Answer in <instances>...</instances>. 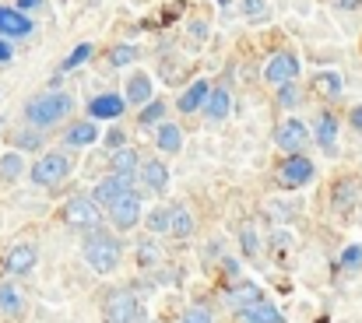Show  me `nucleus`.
I'll list each match as a JSON object with an SVG mask.
<instances>
[{
  "mask_svg": "<svg viewBox=\"0 0 362 323\" xmlns=\"http://www.w3.org/2000/svg\"><path fill=\"white\" fill-rule=\"evenodd\" d=\"M310 180H313V162L303 158V155H292L278 165V187H285V190H299Z\"/></svg>",
  "mask_w": 362,
  "mask_h": 323,
  "instance_id": "obj_6",
  "label": "nucleus"
},
{
  "mask_svg": "<svg viewBox=\"0 0 362 323\" xmlns=\"http://www.w3.org/2000/svg\"><path fill=\"white\" fill-rule=\"evenodd\" d=\"M169 232L176 235V239H190L194 235V215L183 208V204H176L173 208V221H169Z\"/></svg>",
  "mask_w": 362,
  "mask_h": 323,
  "instance_id": "obj_20",
  "label": "nucleus"
},
{
  "mask_svg": "<svg viewBox=\"0 0 362 323\" xmlns=\"http://www.w3.org/2000/svg\"><path fill=\"white\" fill-rule=\"evenodd\" d=\"M155 144H158L165 155H176V151L183 148V130H180L176 123H162L158 134H155Z\"/></svg>",
  "mask_w": 362,
  "mask_h": 323,
  "instance_id": "obj_18",
  "label": "nucleus"
},
{
  "mask_svg": "<svg viewBox=\"0 0 362 323\" xmlns=\"http://www.w3.org/2000/svg\"><path fill=\"white\" fill-rule=\"evenodd\" d=\"M226 299L246 313L250 306H257V303H264V295H260V285H253V281H240V285H229V292H226Z\"/></svg>",
  "mask_w": 362,
  "mask_h": 323,
  "instance_id": "obj_14",
  "label": "nucleus"
},
{
  "mask_svg": "<svg viewBox=\"0 0 362 323\" xmlns=\"http://www.w3.org/2000/svg\"><path fill=\"white\" fill-rule=\"evenodd\" d=\"M243 246H246V253H257V239H253V225H246V228H243Z\"/></svg>",
  "mask_w": 362,
  "mask_h": 323,
  "instance_id": "obj_37",
  "label": "nucleus"
},
{
  "mask_svg": "<svg viewBox=\"0 0 362 323\" xmlns=\"http://www.w3.org/2000/svg\"><path fill=\"white\" fill-rule=\"evenodd\" d=\"M18 144H21V148H39V137H32V134H18Z\"/></svg>",
  "mask_w": 362,
  "mask_h": 323,
  "instance_id": "obj_40",
  "label": "nucleus"
},
{
  "mask_svg": "<svg viewBox=\"0 0 362 323\" xmlns=\"http://www.w3.org/2000/svg\"><path fill=\"white\" fill-rule=\"evenodd\" d=\"M190 32H194V42H204V39H208V25H204V21H194Z\"/></svg>",
  "mask_w": 362,
  "mask_h": 323,
  "instance_id": "obj_38",
  "label": "nucleus"
},
{
  "mask_svg": "<svg viewBox=\"0 0 362 323\" xmlns=\"http://www.w3.org/2000/svg\"><path fill=\"white\" fill-rule=\"evenodd\" d=\"M334 141H338V116L334 112H324L320 123H317V144L324 151H334Z\"/></svg>",
  "mask_w": 362,
  "mask_h": 323,
  "instance_id": "obj_19",
  "label": "nucleus"
},
{
  "mask_svg": "<svg viewBox=\"0 0 362 323\" xmlns=\"http://www.w3.org/2000/svg\"><path fill=\"white\" fill-rule=\"evenodd\" d=\"M88 57H92V42H81V46H78V49H74V53H71V57H67V60L60 64V74H67V71L81 67V64H85Z\"/></svg>",
  "mask_w": 362,
  "mask_h": 323,
  "instance_id": "obj_28",
  "label": "nucleus"
},
{
  "mask_svg": "<svg viewBox=\"0 0 362 323\" xmlns=\"http://www.w3.org/2000/svg\"><path fill=\"white\" fill-rule=\"evenodd\" d=\"M64 221H67L71 228H99L103 211H99V204H95L92 197H71V201L64 204Z\"/></svg>",
  "mask_w": 362,
  "mask_h": 323,
  "instance_id": "obj_5",
  "label": "nucleus"
},
{
  "mask_svg": "<svg viewBox=\"0 0 362 323\" xmlns=\"http://www.w3.org/2000/svg\"><path fill=\"white\" fill-rule=\"evenodd\" d=\"M141 162H137V155L130 151V148H120V151H113V172L117 176H130L134 169H137Z\"/></svg>",
  "mask_w": 362,
  "mask_h": 323,
  "instance_id": "obj_26",
  "label": "nucleus"
},
{
  "mask_svg": "<svg viewBox=\"0 0 362 323\" xmlns=\"http://www.w3.org/2000/svg\"><path fill=\"white\" fill-rule=\"evenodd\" d=\"M0 313H7V317L21 313V295L14 285H0Z\"/></svg>",
  "mask_w": 362,
  "mask_h": 323,
  "instance_id": "obj_25",
  "label": "nucleus"
},
{
  "mask_svg": "<svg viewBox=\"0 0 362 323\" xmlns=\"http://www.w3.org/2000/svg\"><path fill=\"white\" fill-rule=\"evenodd\" d=\"M243 14L246 18H267V0H243Z\"/></svg>",
  "mask_w": 362,
  "mask_h": 323,
  "instance_id": "obj_34",
  "label": "nucleus"
},
{
  "mask_svg": "<svg viewBox=\"0 0 362 323\" xmlns=\"http://www.w3.org/2000/svg\"><path fill=\"white\" fill-rule=\"evenodd\" d=\"M264 78L271 81V85H292L296 78H299V57L296 53H274L271 60H267V67H264Z\"/></svg>",
  "mask_w": 362,
  "mask_h": 323,
  "instance_id": "obj_7",
  "label": "nucleus"
},
{
  "mask_svg": "<svg viewBox=\"0 0 362 323\" xmlns=\"http://www.w3.org/2000/svg\"><path fill=\"white\" fill-rule=\"evenodd\" d=\"M110 144L120 151V148H123V130H113V134H110Z\"/></svg>",
  "mask_w": 362,
  "mask_h": 323,
  "instance_id": "obj_43",
  "label": "nucleus"
},
{
  "mask_svg": "<svg viewBox=\"0 0 362 323\" xmlns=\"http://www.w3.org/2000/svg\"><path fill=\"white\" fill-rule=\"evenodd\" d=\"M110 221L117 225V228H134L137 221H141V197L137 194H127L123 201H117L113 208H110Z\"/></svg>",
  "mask_w": 362,
  "mask_h": 323,
  "instance_id": "obj_11",
  "label": "nucleus"
},
{
  "mask_svg": "<svg viewBox=\"0 0 362 323\" xmlns=\"http://www.w3.org/2000/svg\"><path fill=\"white\" fill-rule=\"evenodd\" d=\"M35 260H39V249H35L32 242H14V246L4 253L7 274H28V271L35 267Z\"/></svg>",
  "mask_w": 362,
  "mask_h": 323,
  "instance_id": "obj_10",
  "label": "nucleus"
},
{
  "mask_svg": "<svg viewBox=\"0 0 362 323\" xmlns=\"http://www.w3.org/2000/svg\"><path fill=\"white\" fill-rule=\"evenodd\" d=\"M338 7H345V11H356V7H359V0H338Z\"/></svg>",
  "mask_w": 362,
  "mask_h": 323,
  "instance_id": "obj_45",
  "label": "nucleus"
},
{
  "mask_svg": "<svg viewBox=\"0 0 362 323\" xmlns=\"http://www.w3.org/2000/svg\"><path fill=\"white\" fill-rule=\"evenodd\" d=\"M352 127H356V130H362V106L352 109Z\"/></svg>",
  "mask_w": 362,
  "mask_h": 323,
  "instance_id": "obj_44",
  "label": "nucleus"
},
{
  "mask_svg": "<svg viewBox=\"0 0 362 323\" xmlns=\"http://www.w3.org/2000/svg\"><path fill=\"white\" fill-rule=\"evenodd\" d=\"M137 257H141V264H155L158 260V246L155 242H141L137 246Z\"/></svg>",
  "mask_w": 362,
  "mask_h": 323,
  "instance_id": "obj_36",
  "label": "nucleus"
},
{
  "mask_svg": "<svg viewBox=\"0 0 362 323\" xmlns=\"http://www.w3.org/2000/svg\"><path fill=\"white\" fill-rule=\"evenodd\" d=\"M71 109H74V99H71L67 92H42V95H35V99L25 106V119H28L32 127L46 130V127L60 123Z\"/></svg>",
  "mask_w": 362,
  "mask_h": 323,
  "instance_id": "obj_1",
  "label": "nucleus"
},
{
  "mask_svg": "<svg viewBox=\"0 0 362 323\" xmlns=\"http://www.w3.org/2000/svg\"><path fill=\"white\" fill-rule=\"evenodd\" d=\"M32 32V21L18 7H0V35L4 39H21Z\"/></svg>",
  "mask_w": 362,
  "mask_h": 323,
  "instance_id": "obj_13",
  "label": "nucleus"
},
{
  "mask_svg": "<svg viewBox=\"0 0 362 323\" xmlns=\"http://www.w3.org/2000/svg\"><path fill=\"white\" fill-rule=\"evenodd\" d=\"M243 320L246 323H285V317L278 313V306H271V303H257V306H250V310L243 313Z\"/></svg>",
  "mask_w": 362,
  "mask_h": 323,
  "instance_id": "obj_21",
  "label": "nucleus"
},
{
  "mask_svg": "<svg viewBox=\"0 0 362 323\" xmlns=\"http://www.w3.org/2000/svg\"><path fill=\"white\" fill-rule=\"evenodd\" d=\"M123 109H127V95L103 92V95H95V99L88 102V116H92V119H117V116H123Z\"/></svg>",
  "mask_w": 362,
  "mask_h": 323,
  "instance_id": "obj_12",
  "label": "nucleus"
},
{
  "mask_svg": "<svg viewBox=\"0 0 362 323\" xmlns=\"http://www.w3.org/2000/svg\"><path fill=\"white\" fill-rule=\"evenodd\" d=\"M137 313H141V306H137L134 292H127V288H113L103 303V320L106 323H137Z\"/></svg>",
  "mask_w": 362,
  "mask_h": 323,
  "instance_id": "obj_4",
  "label": "nucleus"
},
{
  "mask_svg": "<svg viewBox=\"0 0 362 323\" xmlns=\"http://www.w3.org/2000/svg\"><path fill=\"white\" fill-rule=\"evenodd\" d=\"M67 172H71V162H67V155L64 151H49V155H42L35 165H32V183L35 187H57V183H64L67 180Z\"/></svg>",
  "mask_w": 362,
  "mask_h": 323,
  "instance_id": "obj_3",
  "label": "nucleus"
},
{
  "mask_svg": "<svg viewBox=\"0 0 362 323\" xmlns=\"http://www.w3.org/2000/svg\"><path fill=\"white\" fill-rule=\"evenodd\" d=\"M11 60H14V49L7 39H0V64H11Z\"/></svg>",
  "mask_w": 362,
  "mask_h": 323,
  "instance_id": "obj_39",
  "label": "nucleus"
},
{
  "mask_svg": "<svg viewBox=\"0 0 362 323\" xmlns=\"http://www.w3.org/2000/svg\"><path fill=\"white\" fill-rule=\"evenodd\" d=\"M151 99V78L148 74H134L127 81V102H148Z\"/></svg>",
  "mask_w": 362,
  "mask_h": 323,
  "instance_id": "obj_23",
  "label": "nucleus"
},
{
  "mask_svg": "<svg viewBox=\"0 0 362 323\" xmlns=\"http://www.w3.org/2000/svg\"><path fill=\"white\" fill-rule=\"evenodd\" d=\"M39 4H42V0H18V11L25 14V11H35Z\"/></svg>",
  "mask_w": 362,
  "mask_h": 323,
  "instance_id": "obj_42",
  "label": "nucleus"
},
{
  "mask_svg": "<svg viewBox=\"0 0 362 323\" xmlns=\"http://www.w3.org/2000/svg\"><path fill=\"white\" fill-rule=\"evenodd\" d=\"M274 144L292 158V155H299V151L310 144V130H306L299 119H285V123L278 127V134H274Z\"/></svg>",
  "mask_w": 362,
  "mask_h": 323,
  "instance_id": "obj_8",
  "label": "nucleus"
},
{
  "mask_svg": "<svg viewBox=\"0 0 362 323\" xmlns=\"http://www.w3.org/2000/svg\"><path fill=\"white\" fill-rule=\"evenodd\" d=\"M341 267H349V271L362 267V246H349V249L341 253Z\"/></svg>",
  "mask_w": 362,
  "mask_h": 323,
  "instance_id": "obj_35",
  "label": "nucleus"
},
{
  "mask_svg": "<svg viewBox=\"0 0 362 323\" xmlns=\"http://www.w3.org/2000/svg\"><path fill=\"white\" fill-rule=\"evenodd\" d=\"M356 194H359V183H356V180L334 183V208H338V211H349V208L356 204Z\"/></svg>",
  "mask_w": 362,
  "mask_h": 323,
  "instance_id": "obj_24",
  "label": "nucleus"
},
{
  "mask_svg": "<svg viewBox=\"0 0 362 323\" xmlns=\"http://www.w3.org/2000/svg\"><path fill=\"white\" fill-rule=\"evenodd\" d=\"M141 180L148 183V190H165L169 187V169L158 162V158H148L141 165Z\"/></svg>",
  "mask_w": 362,
  "mask_h": 323,
  "instance_id": "obj_17",
  "label": "nucleus"
},
{
  "mask_svg": "<svg viewBox=\"0 0 362 323\" xmlns=\"http://www.w3.org/2000/svg\"><path fill=\"white\" fill-rule=\"evenodd\" d=\"M211 85L208 81H194L183 95H180V112H194V109H201V106H208V99H211Z\"/></svg>",
  "mask_w": 362,
  "mask_h": 323,
  "instance_id": "obj_16",
  "label": "nucleus"
},
{
  "mask_svg": "<svg viewBox=\"0 0 362 323\" xmlns=\"http://www.w3.org/2000/svg\"><path fill=\"white\" fill-rule=\"evenodd\" d=\"M134 57H137L134 46H117V49H110V64H113V67H127Z\"/></svg>",
  "mask_w": 362,
  "mask_h": 323,
  "instance_id": "obj_32",
  "label": "nucleus"
},
{
  "mask_svg": "<svg viewBox=\"0 0 362 323\" xmlns=\"http://www.w3.org/2000/svg\"><path fill=\"white\" fill-rule=\"evenodd\" d=\"M229 106H233V95H229L226 88H215L211 99H208V106H204V116H211V119H226V116H229Z\"/></svg>",
  "mask_w": 362,
  "mask_h": 323,
  "instance_id": "obj_22",
  "label": "nucleus"
},
{
  "mask_svg": "<svg viewBox=\"0 0 362 323\" xmlns=\"http://www.w3.org/2000/svg\"><path fill=\"white\" fill-rule=\"evenodd\" d=\"M313 88H317L320 95L334 99V95H341V78H338V74H317V78H313Z\"/></svg>",
  "mask_w": 362,
  "mask_h": 323,
  "instance_id": "obj_27",
  "label": "nucleus"
},
{
  "mask_svg": "<svg viewBox=\"0 0 362 323\" xmlns=\"http://www.w3.org/2000/svg\"><path fill=\"white\" fill-rule=\"evenodd\" d=\"M180 323H211V310L208 306H190Z\"/></svg>",
  "mask_w": 362,
  "mask_h": 323,
  "instance_id": "obj_33",
  "label": "nucleus"
},
{
  "mask_svg": "<svg viewBox=\"0 0 362 323\" xmlns=\"http://www.w3.org/2000/svg\"><path fill=\"white\" fill-rule=\"evenodd\" d=\"M162 112H165V106H162V102L155 99L151 106H144V109H141L137 123H141V127H151V123H158V119H162Z\"/></svg>",
  "mask_w": 362,
  "mask_h": 323,
  "instance_id": "obj_31",
  "label": "nucleus"
},
{
  "mask_svg": "<svg viewBox=\"0 0 362 323\" xmlns=\"http://www.w3.org/2000/svg\"><path fill=\"white\" fill-rule=\"evenodd\" d=\"M278 99H281V106H288V102H296V92H292V85H285Z\"/></svg>",
  "mask_w": 362,
  "mask_h": 323,
  "instance_id": "obj_41",
  "label": "nucleus"
},
{
  "mask_svg": "<svg viewBox=\"0 0 362 323\" xmlns=\"http://www.w3.org/2000/svg\"><path fill=\"white\" fill-rule=\"evenodd\" d=\"M85 264L95 274H113L120 267V242L110 232H92L85 242Z\"/></svg>",
  "mask_w": 362,
  "mask_h": 323,
  "instance_id": "obj_2",
  "label": "nucleus"
},
{
  "mask_svg": "<svg viewBox=\"0 0 362 323\" xmlns=\"http://www.w3.org/2000/svg\"><path fill=\"white\" fill-rule=\"evenodd\" d=\"M21 169H25V165H21V155H4V158H0V180L11 183V180L21 176Z\"/></svg>",
  "mask_w": 362,
  "mask_h": 323,
  "instance_id": "obj_29",
  "label": "nucleus"
},
{
  "mask_svg": "<svg viewBox=\"0 0 362 323\" xmlns=\"http://www.w3.org/2000/svg\"><path fill=\"white\" fill-rule=\"evenodd\" d=\"M71 148H88V144H95L99 141V127H95V119H81V123H71L67 127V137H64Z\"/></svg>",
  "mask_w": 362,
  "mask_h": 323,
  "instance_id": "obj_15",
  "label": "nucleus"
},
{
  "mask_svg": "<svg viewBox=\"0 0 362 323\" xmlns=\"http://www.w3.org/2000/svg\"><path fill=\"white\" fill-rule=\"evenodd\" d=\"M169 221H173V208H158L148 215V228L151 232H169Z\"/></svg>",
  "mask_w": 362,
  "mask_h": 323,
  "instance_id": "obj_30",
  "label": "nucleus"
},
{
  "mask_svg": "<svg viewBox=\"0 0 362 323\" xmlns=\"http://www.w3.org/2000/svg\"><path fill=\"white\" fill-rule=\"evenodd\" d=\"M127 194H134V187H130V176H117V172H113L110 180H103V183L95 187V204L110 211V208H113L117 201H123Z\"/></svg>",
  "mask_w": 362,
  "mask_h": 323,
  "instance_id": "obj_9",
  "label": "nucleus"
}]
</instances>
